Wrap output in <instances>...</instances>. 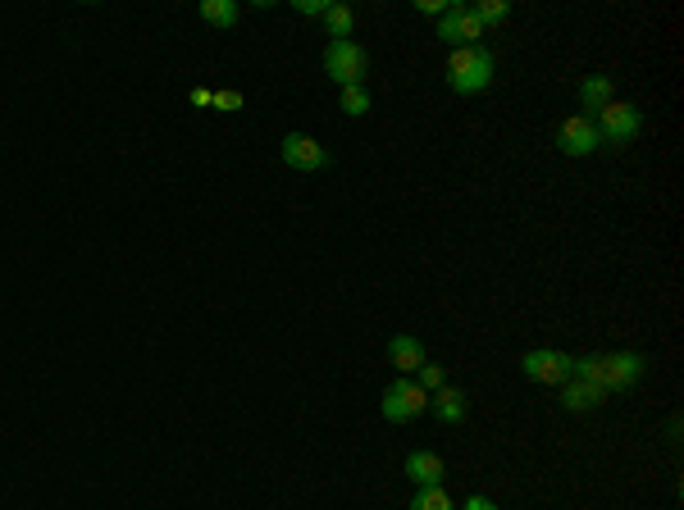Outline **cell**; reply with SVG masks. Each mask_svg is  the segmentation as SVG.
Instances as JSON below:
<instances>
[{
	"mask_svg": "<svg viewBox=\"0 0 684 510\" xmlns=\"http://www.w3.org/2000/svg\"><path fill=\"white\" fill-rule=\"evenodd\" d=\"M411 510H456V501L443 488H420L411 497Z\"/></svg>",
	"mask_w": 684,
	"mask_h": 510,
	"instance_id": "obj_18",
	"label": "cell"
},
{
	"mask_svg": "<svg viewBox=\"0 0 684 510\" xmlns=\"http://www.w3.org/2000/svg\"><path fill=\"white\" fill-rule=\"evenodd\" d=\"M456 510H498V506H493V501H488V497H470L466 506H456Z\"/></svg>",
	"mask_w": 684,
	"mask_h": 510,
	"instance_id": "obj_24",
	"label": "cell"
},
{
	"mask_svg": "<svg viewBox=\"0 0 684 510\" xmlns=\"http://www.w3.org/2000/svg\"><path fill=\"white\" fill-rule=\"evenodd\" d=\"M429 410H434L443 424H461V419H466V392L447 383V388H438L434 397H429Z\"/></svg>",
	"mask_w": 684,
	"mask_h": 510,
	"instance_id": "obj_12",
	"label": "cell"
},
{
	"mask_svg": "<svg viewBox=\"0 0 684 510\" xmlns=\"http://www.w3.org/2000/svg\"><path fill=\"white\" fill-rule=\"evenodd\" d=\"M415 10H420V14H438V19H443V14L452 10V0H415Z\"/></svg>",
	"mask_w": 684,
	"mask_h": 510,
	"instance_id": "obj_23",
	"label": "cell"
},
{
	"mask_svg": "<svg viewBox=\"0 0 684 510\" xmlns=\"http://www.w3.org/2000/svg\"><path fill=\"white\" fill-rule=\"evenodd\" d=\"M589 119H593V128H598V142H607V146L634 142L643 128L639 105H630V101H607L598 114H589Z\"/></svg>",
	"mask_w": 684,
	"mask_h": 510,
	"instance_id": "obj_3",
	"label": "cell"
},
{
	"mask_svg": "<svg viewBox=\"0 0 684 510\" xmlns=\"http://www.w3.org/2000/svg\"><path fill=\"white\" fill-rule=\"evenodd\" d=\"M429 410V392L415 383V378H397L393 388L384 392V419L388 424H411L415 415Z\"/></svg>",
	"mask_w": 684,
	"mask_h": 510,
	"instance_id": "obj_5",
	"label": "cell"
},
{
	"mask_svg": "<svg viewBox=\"0 0 684 510\" xmlns=\"http://www.w3.org/2000/svg\"><path fill=\"white\" fill-rule=\"evenodd\" d=\"M479 37H484V28H479V19L470 14V5H456L452 0V10L438 19V41H447V46H479Z\"/></svg>",
	"mask_w": 684,
	"mask_h": 510,
	"instance_id": "obj_9",
	"label": "cell"
},
{
	"mask_svg": "<svg viewBox=\"0 0 684 510\" xmlns=\"http://www.w3.org/2000/svg\"><path fill=\"white\" fill-rule=\"evenodd\" d=\"M520 374L529 383H543V388H561V383L575 378V356H566V351H525L520 356Z\"/></svg>",
	"mask_w": 684,
	"mask_h": 510,
	"instance_id": "obj_4",
	"label": "cell"
},
{
	"mask_svg": "<svg viewBox=\"0 0 684 510\" xmlns=\"http://www.w3.org/2000/svg\"><path fill=\"white\" fill-rule=\"evenodd\" d=\"M279 155H283V164H288V169H301V174H320V169H329V151H324L315 137H306V133H288V137H283Z\"/></svg>",
	"mask_w": 684,
	"mask_h": 510,
	"instance_id": "obj_7",
	"label": "cell"
},
{
	"mask_svg": "<svg viewBox=\"0 0 684 510\" xmlns=\"http://www.w3.org/2000/svg\"><path fill=\"white\" fill-rule=\"evenodd\" d=\"M238 0H201V19L210 23V28H233L238 23Z\"/></svg>",
	"mask_w": 684,
	"mask_h": 510,
	"instance_id": "obj_15",
	"label": "cell"
},
{
	"mask_svg": "<svg viewBox=\"0 0 684 510\" xmlns=\"http://www.w3.org/2000/svg\"><path fill=\"white\" fill-rule=\"evenodd\" d=\"M406 479L415 483V488H443L447 479V465L438 451H411L406 456Z\"/></svg>",
	"mask_w": 684,
	"mask_h": 510,
	"instance_id": "obj_10",
	"label": "cell"
},
{
	"mask_svg": "<svg viewBox=\"0 0 684 510\" xmlns=\"http://www.w3.org/2000/svg\"><path fill=\"white\" fill-rule=\"evenodd\" d=\"M493 73H498V64H493V55H488L484 46H461V51L447 55V87H452L456 96L488 92V87H493Z\"/></svg>",
	"mask_w": 684,
	"mask_h": 510,
	"instance_id": "obj_1",
	"label": "cell"
},
{
	"mask_svg": "<svg viewBox=\"0 0 684 510\" xmlns=\"http://www.w3.org/2000/svg\"><path fill=\"white\" fill-rule=\"evenodd\" d=\"M607 101H612V78H607V73H593V78L580 82V105H584V114H598Z\"/></svg>",
	"mask_w": 684,
	"mask_h": 510,
	"instance_id": "obj_14",
	"label": "cell"
},
{
	"mask_svg": "<svg viewBox=\"0 0 684 510\" xmlns=\"http://www.w3.org/2000/svg\"><path fill=\"white\" fill-rule=\"evenodd\" d=\"M557 146H561V155H570V160H584V155L598 151L602 142H598V128H593L589 114H570V119H561Z\"/></svg>",
	"mask_w": 684,
	"mask_h": 510,
	"instance_id": "obj_6",
	"label": "cell"
},
{
	"mask_svg": "<svg viewBox=\"0 0 684 510\" xmlns=\"http://www.w3.org/2000/svg\"><path fill=\"white\" fill-rule=\"evenodd\" d=\"M338 110H342V114H352V119H361V114L370 110V92H365V87H342Z\"/></svg>",
	"mask_w": 684,
	"mask_h": 510,
	"instance_id": "obj_19",
	"label": "cell"
},
{
	"mask_svg": "<svg viewBox=\"0 0 684 510\" xmlns=\"http://www.w3.org/2000/svg\"><path fill=\"white\" fill-rule=\"evenodd\" d=\"M324 28H329L333 41H347V37H352V32H356L352 5H329V10H324Z\"/></svg>",
	"mask_w": 684,
	"mask_h": 510,
	"instance_id": "obj_16",
	"label": "cell"
},
{
	"mask_svg": "<svg viewBox=\"0 0 684 510\" xmlns=\"http://www.w3.org/2000/svg\"><path fill=\"white\" fill-rule=\"evenodd\" d=\"M388 360H393L397 378H411L415 369H420V365H425V360H429V351H425V342H420V337H411V333H397L393 342H388Z\"/></svg>",
	"mask_w": 684,
	"mask_h": 510,
	"instance_id": "obj_11",
	"label": "cell"
},
{
	"mask_svg": "<svg viewBox=\"0 0 684 510\" xmlns=\"http://www.w3.org/2000/svg\"><path fill=\"white\" fill-rule=\"evenodd\" d=\"M602 397H607V392L593 388V383H580V378L561 383V406H566V410H593Z\"/></svg>",
	"mask_w": 684,
	"mask_h": 510,
	"instance_id": "obj_13",
	"label": "cell"
},
{
	"mask_svg": "<svg viewBox=\"0 0 684 510\" xmlns=\"http://www.w3.org/2000/svg\"><path fill=\"white\" fill-rule=\"evenodd\" d=\"M324 73H329L338 87H365L370 55H365V46H356L352 37H347V41H329V46H324Z\"/></svg>",
	"mask_w": 684,
	"mask_h": 510,
	"instance_id": "obj_2",
	"label": "cell"
},
{
	"mask_svg": "<svg viewBox=\"0 0 684 510\" xmlns=\"http://www.w3.org/2000/svg\"><path fill=\"white\" fill-rule=\"evenodd\" d=\"M415 383H420V388H425L429 397H434L438 388H447V369H443V365H434V360H425V365L415 369Z\"/></svg>",
	"mask_w": 684,
	"mask_h": 510,
	"instance_id": "obj_20",
	"label": "cell"
},
{
	"mask_svg": "<svg viewBox=\"0 0 684 510\" xmlns=\"http://www.w3.org/2000/svg\"><path fill=\"white\" fill-rule=\"evenodd\" d=\"M470 14L479 19V28H498V23L511 14V5H507V0H475V5H470Z\"/></svg>",
	"mask_w": 684,
	"mask_h": 510,
	"instance_id": "obj_17",
	"label": "cell"
},
{
	"mask_svg": "<svg viewBox=\"0 0 684 510\" xmlns=\"http://www.w3.org/2000/svg\"><path fill=\"white\" fill-rule=\"evenodd\" d=\"M648 369V360L639 351H616V356H602V392H625L634 388Z\"/></svg>",
	"mask_w": 684,
	"mask_h": 510,
	"instance_id": "obj_8",
	"label": "cell"
},
{
	"mask_svg": "<svg viewBox=\"0 0 684 510\" xmlns=\"http://www.w3.org/2000/svg\"><path fill=\"white\" fill-rule=\"evenodd\" d=\"M210 96H215L210 87H192V96H187V101H192V105H210Z\"/></svg>",
	"mask_w": 684,
	"mask_h": 510,
	"instance_id": "obj_25",
	"label": "cell"
},
{
	"mask_svg": "<svg viewBox=\"0 0 684 510\" xmlns=\"http://www.w3.org/2000/svg\"><path fill=\"white\" fill-rule=\"evenodd\" d=\"M292 10H297V14H311V19H324L329 0H292Z\"/></svg>",
	"mask_w": 684,
	"mask_h": 510,
	"instance_id": "obj_22",
	"label": "cell"
},
{
	"mask_svg": "<svg viewBox=\"0 0 684 510\" xmlns=\"http://www.w3.org/2000/svg\"><path fill=\"white\" fill-rule=\"evenodd\" d=\"M210 105H215L219 114H233V110H242V105H247V96H242V92H233V87H224V92H215V96H210Z\"/></svg>",
	"mask_w": 684,
	"mask_h": 510,
	"instance_id": "obj_21",
	"label": "cell"
}]
</instances>
